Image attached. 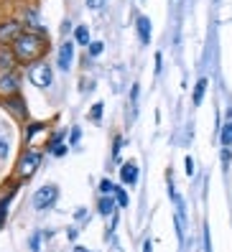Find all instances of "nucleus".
I'll return each mask as SVG.
<instances>
[{
	"instance_id": "1",
	"label": "nucleus",
	"mask_w": 232,
	"mask_h": 252,
	"mask_svg": "<svg viewBox=\"0 0 232 252\" xmlns=\"http://www.w3.org/2000/svg\"><path fill=\"white\" fill-rule=\"evenodd\" d=\"M10 46H13V54H16L18 64H36V62H41V56L49 51V38L43 31L28 28V31H23L10 43Z\"/></svg>"
},
{
	"instance_id": "2",
	"label": "nucleus",
	"mask_w": 232,
	"mask_h": 252,
	"mask_svg": "<svg viewBox=\"0 0 232 252\" xmlns=\"http://www.w3.org/2000/svg\"><path fill=\"white\" fill-rule=\"evenodd\" d=\"M41 160H43V151H38V148H33V145H26V151L18 156V163H16V176H18V181L33 179V173L38 171Z\"/></svg>"
},
{
	"instance_id": "3",
	"label": "nucleus",
	"mask_w": 232,
	"mask_h": 252,
	"mask_svg": "<svg viewBox=\"0 0 232 252\" xmlns=\"http://www.w3.org/2000/svg\"><path fill=\"white\" fill-rule=\"evenodd\" d=\"M28 82L38 90H49L54 84V69L46 62H36V64H28Z\"/></svg>"
},
{
	"instance_id": "4",
	"label": "nucleus",
	"mask_w": 232,
	"mask_h": 252,
	"mask_svg": "<svg viewBox=\"0 0 232 252\" xmlns=\"http://www.w3.org/2000/svg\"><path fill=\"white\" fill-rule=\"evenodd\" d=\"M0 105H3V110L8 112V117H13L16 123H28V105L26 99L21 94H13V97H3L0 99Z\"/></svg>"
},
{
	"instance_id": "5",
	"label": "nucleus",
	"mask_w": 232,
	"mask_h": 252,
	"mask_svg": "<svg viewBox=\"0 0 232 252\" xmlns=\"http://www.w3.org/2000/svg\"><path fill=\"white\" fill-rule=\"evenodd\" d=\"M56 196H59V189H56L54 184H46V186H41L36 189V194H33V209L36 212H46L54 206Z\"/></svg>"
},
{
	"instance_id": "6",
	"label": "nucleus",
	"mask_w": 232,
	"mask_h": 252,
	"mask_svg": "<svg viewBox=\"0 0 232 252\" xmlns=\"http://www.w3.org/2000/svg\"><path fill=\"white\" fill-rule=\"evenodd\" d=\"M21 94V79L16 71H0V99Z\"/></svg>"
},
{
	"instance_id": "7",
	"label": "nucleus",
	"mask_w": 232,
	"mask_h": 252,
	"mask_svg": "<svg viewBox=\"0 0 232 252\" xmlns=\"http://www.w3.org/2000/svg\"><path fill=\"white\" fill-rule=\"evenodd\" d=\"M23 31H26V28L21 26V21H16V18L3 21V23H0V43H13Z\"/></svg>"
},
{
	"instance_id": "8",
	"label": "nucleus",
	"mask_w": 232,
	"mask_h": 252,
	"mask_svg": "<svg viewBox=\"0 0 232 252\" xmlns=\"http://www.w3.org/2000/svg\"><path fill=\"white\" fill-rule=\"evenodd\" d=\"M71 62H74V43H71V41H64L62 49H59V56H56V66H59L62 71H69Z\"/></svg>"
},
{
	"instance_id": "9",
	"label": "nucleus",
	"mask_w": 232,
	"mask_h": 252,
	"mask_svg": "<svg viewBox=\"0 0 232 252\" xmlns=\"http://www.w3.org/2000/svg\"><path fill=\"white\" fill-rule=\"evenodd\" d=\"M18 59L13 54V46L8 43H0V71H16Z\"/></svg>"
},
{
	"instance_id": "10",
	"label": "nucleus",
	"mask_w": 232,
	"mask_h": 252,
	"mask_svg": "<svg viewBox=\"0 0 232 252\" xmlns=\"http://www.w3.org/2000/svg\"><path fill=\"white\" fill-rule=\"evenodd\" d=\"M43 132H49V123H31V120H28L26 123V130H23L26 145H33L36 148V138L43 135Z\"/></svg>"
},
{
	"instance_id": "11",
	"label": "nucleus",
	"mask_w": 232,
	"mask_h": 252,
	"mask_svg": "<svg viewBox=\"0 0 232 252\" xmlns=\"http://www.w3.org/2000/svg\"><path fill=\"white\" fill-rule=\"evenodd\" d=\"M135 31H138V38H140L143 46H151V36H153L151 18H146V16H138V18H135Z\"/></svg>"
},
{
	"instance_id": "12",
	"label": "nucleus",
	"mask_w": 232,
	"mask_h": 252,
	"mask_svg": "<svg viewBox=\"0 0 232 252\" xmlns=\"http://www.w3.org/2000/svg\"><path fill=\"white\" fill-rule=\"evenodd\" d=\"M13 151V132L10 125L0 123V160H8V153Z\"/></svg>"
},
{
	"instance_id": "13",
	"label": "nucleus",
	"mask_w": 232,
	"mask_h": 252,
	"mask_svg": "<svg viewBox=\"0 0 232 252\" xmlns=\"http://www.w3.org/2000/svg\"><path fill=\"white\" fill-rule=\"evenodd\" d=\"M120 179H123L125 186H135L138 184V166L133 160H125L120 166Z\"/></svg>"
},
{
	"instance_id": "14",
	"label": "nucleus",
	"mask_w": 232,
	"mask_h": 252,
	"mask_svg": "<svg viewBox=\"0 0 232 252\" xmlns=\"http://www.w3.org/2000/svg\"><path fill=\"white\" fill-rule=\"evenodd\" d=\"M115 209H118V199H115V194L112 196H99V201H97V212L99 214H102V217H112Z\"/></svg>"
},
{
	"instance_id": "15",
	"label": "nucleus",
	"mask_w": 232,
	"mask_h": 252,
	"mask_svg": "<svg viewBox=\"0 0 232 252\" xmlns=\"http://www.w3.org/2000/svg\"><path fill=\"white\" fill-rule=\"evenodd\" d=\"M207 87H209V79H207V77H201V79L194 84V92H192V105H194V107H199L201 102H204Z\"/></svg>"
},
{
	"instance_id": "16",
	"label": "nucleus",
	"mask_w": 232,
	"mask_h": 252,
	"mask_svg": "<svg viewBox=\"0 0 232 252\" xmlns=\"http://www.w3.org/2000/svg\"><path fill=\"white\" fill-rule=\"evenodd\" d=\"M16 194H18V184H13L10 191H5V194L0 196V224H3V219L8 214V206H10V201H13V196H16Z\"/></svg>"
},
{
	"instance_id": "17",
	"label": "nucleus",
	"mask_w": 232,
	"mask_h": 252,
	"mask_svg": "<svg viewBox=\"0 0 232 252\" xmlns=\"http://www.w3.org/2000/svg\"><path fill=\"white\" fill-rule=\"evenodd\" d=\"M220 143H222V148H232V120H227L220 127Z\"/></svg>"
},
{
	"instance_id": "18",
	"label": "nucleus",
	"mask_w": 232,
	"mask_h": 252,
	"mask_svg": "<svg viewBox=\"0 0 232 252\" xmlns=\"http://www.w3.org/2000/svg\"><path fill=\"white\" fill-rule=\"evenodd\" d=\"M74 41L79 43V46H90V31H87L84 26H77V31H74Z\"/></svg>"
},
{
	"instance_id": "19",
	"label": "nucleus",
	"mask_w": 232,
	"mask_h": 252,
	"mask_svg": "<svg viewBox=\"0 0 232 252\" xmlns=\"http://www.w3.org/2000/svg\"><path fill=\"white\" fill-rule=\"evenodd\" d=\"M115 189H118V186H115L110 179H102V181H99V196H112Z\"/></svg>"
},
{
	"instance_id": "20",
	"label": "nucleus",
	"mask_w": 232,
	"mask_h": 252,
	"mask_svg": "<svg viewBox=\"0 0 232 252\" xmlns=\"http://www.w3.org/2000/svg\"><path fill=\"white\" fill-rule=\"evenodd\" d=\"M102 112H105V105H102V102H95L92 110H90V120L92 123H99V120H102Z\"/></svg>"
},
{
	"instance_id": "21",
	"label": "nucleus",
	"mask_w": 232,
	"mask_h": 252,
	"mask_svg": "<svg viewBox=\"0 0 232 252\" xmlns=\"http://www.w3.org/2000/svg\"><path fill=\"white\" fill-rule=\"evenodd\" d=\"M41 237H43V232H33L31 234V240H28V250L31 252H41Z\"/></svg>"
},
{
	"instance_id": "22",
	"label": "nucleus",
	"mask_w": 232,
	"mask_h": 252,
	"mask_svg": "<svg viewBox=\"0 0 232 252\" xmlns=\"http://www.w3.org/2000/svg\"><path fill=\"white\" fill-rule=\"evenodd\" d=\"M115 199H118V206H120V209H125V206H128V191L123 189V186H118V189H115Z\"/></svg>"
},
{
	"instance_id": "23",
	"label": "nucleus",
	"mask_w": 232,
	"mask_h": 252,
	"mask_svg": "<svg viewBox=\"0 0 232 252\" xmlns=\"http://www.w3.org/2000/svg\"><path fill=\"white\" fill-rule=\"evenodd\" d=\"M120 151H123V135H115V140H112V160L115 163L120 160Z\"/></svg>"
},
{
	"instance_id": "24",
	"label": "nucleus",
	"mask_w": 232,
	"mask_h": 252,
	"mask_svg": "<svg viewBox=\"0 0 232 252\" xmlns=\"http://www.w3.org/2000/svg\"><path fill=\"white\" fill-rule=\"evenodd\" d=\"M102 49H105V43H102V41H92L90 46H87L90 56H99V54H102Z\"/></svg>"
},
{
	"instance_id": "25",
	"label": "nucleus",
	"mask_w": 232,
	"mask_h": 252,
	"mask_svg": "<svg viewBox=\"0 0 232 252\" xmlns=\"http://www.w3.org/2000/svg\"><path fill=\"white\" fill-rule=\"evenodd\" d=\"M79 140H82V130H79V127H71V132H69V145L77 148Z\"/></svg>"
},
{
	"instance_id": "26",
	"label": "nucleus",
	"mask_w": 232,
	"mask_h": 252,
	"mask_svg": "<svg viewBox=\"0 0 232 252\" xmlns=\"http://www.w3.org/2000/svg\"><path fill=\"white\" fill-rule=\"evenodd\" d=\"M220 158H222V166H225V171H227V168H230V163H232V148H222Z\"/></svg>"
},
{
	"instance_id": "27",
	"label": "nucleus",
	"mask_w": 232,
	"mask_h": 252,
	"mask_svg": "<svg viewBox=\"0 0 232 252\" xmlns=\"http://www.w3.org/2000/svg\"><path fill=\"white\" fill-rule=\"evenodd\" d=\"M69 148H71L69 143H59V145H56L54 151H51V156H54V158H62V156H66V151H69Z\"/></svg>"
},
{
	"instance_id": "28",
	"label": "nucleus",
	"mask_w": 232,
	"mask_h": 252,
	"mask_svg": "<svg viewBox=\"0 0 232 252\" xmlns=\"http://www.w3.org/2000/svg\"><path fill=\"white\" fill-rule=\"evenodd\" d=\"M184 166H186V176L192 179L194 171H197V168H194V158H192V156H186V158H184Z\"/></svg>"
},
{
	"instance_id": "29",
	"label": "nucleus",
	"mask_w": 232,
	"mask_h": 252,
	"mask_svg": "<svg viewBox=\"0 0 232 252\" xmlns=\"http://www.w3.org/2000/svg\"><path fill=\"white\" fill-rule=\"evenodd\" d=\"M204 252H212V240H209V227L204 224Z\"/></svg>"
},
{
	"instance_id": "30",
	"label": "nucleus",
	"mask_w": 232,
	"mask_h": 252,
	"mask_svg": "<svg viewBox=\"0 0 232 252\" xmlns=\"http://www.w3.org/2000/svg\"><path fill=\"white\" fill-rule=\"evenodd\" d=\"M77 234H79L77 227H69V229H66V240H69V242H74V240H77Z\"/></svg>"
},
{
	"instance_id": "31",
	"label": "nucleus",
	"mask_w": 232,
	"mask_h": 252,
	"mask_svg": "<svg viewBox=\"0 0 232 252\" xmlns=\"http://www.w3.org/2000/svg\"><path fill=\"white\" fill-rule=\"evenodd\" d=\"M161 69H164V56L156 54V74H161Z\"/></svg>"
},
{
	"instance_id": "32",
	"label": "nucleus",
	"mask_w": 232,
	"mask_h": 252,
	"mask_svg": "<svg viewBox=\"0 0 232 252\" xmlns=\"http://www.w3.org/2000/svg\"><path fill=\"white\" fill-rule=\"evenodd\" d=\"M143 252H153V242H151V240L143 242Z\"/></svg>"
},
{
	"instance_id": "33",
	"label": "nucleus",
	"mask_w": 232,
	"mask_h": 252,
	"mask_svg": "<svg viewBox=\"0 0 232 252\" xmlns=\"http://www.w3.org/2000/svg\"><path fill=\"white\" fill-rule=\"evenodd\" d=\"M77 219H84L87 217V209H84V206H79V209H77V214H74Z\"/></svg>"
},
{
	"instance_id": "34",
	"label": "nucleus",
	"mask_w": 232,
	"mask_h": 252,
	"mask_svg": "<svg viewBox=\"0 0 232 252\" xmlns=\"http://www.w3.org/2000/svg\"><path fill=\"white\" fill-rule=\"evenodd\" d=\"M74 252H90L87 247H82V245H74Z\"/></svg>"
},
{
	"instance_id": "35",
	"label": "nucleus",
	"mask_w": 232,
	"mask_h": 252,
	"mask_svg": "<svg viewBox=\"0 0 232 252\" xmlns=\"http://www.w3.org/2000/svg\"><path fill=\"white\" fill-rule=\"evenodd\" d=\"M227 120H232V107H227Z\"/></svg>"
}]
</instances>
